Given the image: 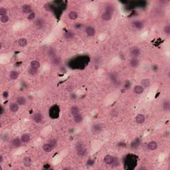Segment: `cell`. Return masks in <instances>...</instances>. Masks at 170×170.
<instances>
[{"instance_id": "52a82bcc", "label": "cell", "mask_w": 170, "mask_h": 170, "mask_svg": "<svg viewBox=\"0 0 170 170\" xmlns=\"http://www.w3.org/2000/svg\"><path fill=\"white\" fill-rule=\"evenodd\" d=\"M86 33L88 37H93L96 33V31L94 28L91 26H88L86 29Z\"/></svg>"}, {"instance_id": "d6a6232c", "label": "cell", "mask_w": 170, "mask_h": 170, "mask_svg": "<svg viewBox=\"0 0 170 170\" xmlns=\"http://www.w3.org/2000/svg\"><path fill=\"white\" fill-rule=\"evenodd\" d=\"M9 20V18L8 17V15H3V16H1L0 17V21L2 23H7Z\"/></svg>"}, {"instance_id": "ffe728a7", "label": "cell", "mask_w": 170, "mask_h": 170, "mask_svg": "<svg viewBox=\"0 0 170 170\" xmlns=\"http://www.w3.org/2000/svg\"><path fill=\"white\" fill-rule=\"evenodd\" d=\"M141 84H142L141 86H142L143 88H148L150 86L151 82H150L149 79H148V78H143L141 81Z\"/></svg>"}, {"instance_id": "f1b7e54d", "label": "cell", "mask_w": 170, "mask_h": 170, "mask_svg": "<svg viewBox=\"0 0 170 170\" xmlns=\"http://www.w3.org/2000/svg\"><path fill=\"white\" fill-rule=\"evenodd\" d=\"M18 44L20 47H25L27 45V40L25 38H21L18 41Z\"/></svg>"}, {"instance_id": "4fadbf2b", "label": "cell", "mask_w": 170, "mask_h": 170, "mask_svg": "<svg viewBox=\"0 0 170 170\" xmlns=\"http://www.w3.org/2000/svg\"><path fill=\"white\" fill-rule=\"evenodd\" d=\"M102 130V127L100 124H96L93 126V132L95 134H99Z\"/></svg>"}, {"instance_id": "ac0fdd59", "label": "cell", "mask_w": 170, "mask_h": 170, "mask_svg": "<svg viewBox=\"0 0 170 170\" xmlns=\"http://www.w3.org/2000/svg\"><path fill=\"white\" fill-rule=\"evenodd\" d=\"M35 23L37 27H38L39 29H41L45 26V21L42 19H38L37 20H36Z\"/></svg>"}, {"instance_id": "8992f818", "label": "cell", "mask_w": 170, "mask_h": 170, "mask_svg": "<svg viewBox=\"0 0 170 170\" xmlns=\"http://www.w3.org/2000/svg\"><path fill=\"white\" fill-rule=\"evenodd\" d=\"M114 160V158L113 156L110 155H106L104 158V161L105 164L106 165H110L113 164Z\"/></svg>"}, {"instance_id": "f546056e", "label": "cell", "mask_w": 170, "mask_h": 170, "mask_svg": "<svg viewBox=\"0 0 170 170\" xmlns=\"http://www.w3.org/2000/svg\"><path fill=\"white\" fill-rule=\"evenodd\" d=\"M163 109L165 112H168L170 110V103L169 100H165L163 104Z\"/></svg>"}, {"instance_id": "603a6c76", "label": "cell", "mask_w": 170, "mask_h": 170, "mask_svg": "<svg viewBox=\"0 0 170 170\" xmlns=\"http://www.w3.org/2000/svg\"><path fill=\"white\" fill-rule=\"evenodd\" d=\"M42 148H43V149L45 151V152H51V151L53 150V147L51 146V145L49 144V143H45V144H43V147H42Z\"/></svg>"}, {"instance_id": "277c9868", "label": "cell", "mask_w": 170, "mask_h": 170, "mask_svg": "<svg viewBox=\"0 0 170 170\" xmlns=\"http://www.w3.org/2000/svg\"><path fill=\"white\" fill-rule=\"evenodd\" d=\"M33 119L36 123H41L43 120V115L40 112H36L33 115Z\"/></svg>"}, {"instance_id": "74e56055", "label": "cell", "mask_w": 170, "mask_h": 170, "mask_svg": "<svg viewBox=\"0 0 170 170\" xmlns=\"http://www.w3.org/2000/svg\"><path fill=\"white\" fill-rule=\"evenodd\" d=\"M44 7H45V9L47 11H50L52 9V6H51V4H50V3H46L45 6H44Z\"/></svg>"}, {"instance_id": "44dd1931", "label": "cell", "mask_w": 170, "mask_h": 170, "mask_svg": "<svg viewBox=\"0 0 170 170\" xmlns=\"http://www.w3.org/2000/svg\"><path fill=\"white\" fill-rule=\"evenodd\" d=\"M41 66V64L38 60H32L30 64V67L35 69H39Z\"/></svg>"}, {"instance_id": "ba28073f", "label": "cell", "mask_w": 170, "mask_h": 170, "mask_svg": "<svg viewBox=\"0 0 170 170\" xmlns=\"http://www.w3.org/2000/svg\"><path fill=\"white\" fill-rule=\"evenodd\" d=\"M148 148L149 150H155V149L158 148V143L155 142V141H151L149 142V143H148Z\"/></svg>"}, {"instance_id": "7402d4cb", "label": "cell", "mask_w": 170, "mask_h": 170, "mask_svg": "<svg viewBox=\"0 0 170 170\" xmlns=\"http://www.w3.org/2000/svg\"><path fill=\"white\" fill-rule=\"evenodd\" d=\"M19 73L17 71H13L9 74V78L11 80H16L19 77Z\"/></svg>"}, {"instance_id": "f6af8a7d", "label": "cell", "mask_w": 170, "mask_h": 170, "mask_svg": "<svg viewBox=\"0 0 170 170\" xmlns=\"http://www.w3.org/2000/svg\"><path fill=\"white\" fill-rule=\"evenodd\" d=\"M72 89H73V87H72V86H71V85H68V86L66 87V90H67L68 92H71Z\"/></svg>"}, {"instance_id": "6da1fadb", "label": "cell", "mask_w": 170, "mask_h": 170, "mask_svg": "<svg viewBox=\"0 0 170 170\" xmlns=\"http://www.w3.org/2000/svg\"><path fill=\"white\" fill-rule=\"evenodd\" d=\"M77 152L78 155L80 156H85L87 154V149L82 143H79L77 145Z\"/></svg>"}, {"instance_id": "2e32d148", "label": "cell", "mask_w": 170, "mask_h": 170, "mask_svg": "<svg viewBox=\"0 0 170 170\" xmlns=\"http://www.w3.org/2000/svg\"><path fill=\"white\" fill-rule=\"evenodd\" d=\"M132 26L134 28H136V29H142L143 27V24L140 21H134L132 23Z\"/></svg>"}, {"instance_id": "836d02e7", "label": "cell", "mask_w": 170, "mask_h": 170, "mask_svg": "<svg viewBox=\"0 0 170 170\" xmlns=\"http://www.w3.org/2000/svg\"><path fill=\"white\" fill-rule=\"evenodd\" d=\"M48 143H49L50 145H51V146L53 147V148H55V147L57 146V142L55 139H52V140H50L48 142Z\"/></svg>"}, {"instance_id": "9a60e30c", "label": "cell", "mask_w": 170, "mask_h": 170, "mask_svg": "<svg viewBox=\"0 0 170 170\" xmlns=\"http://www.w3.org/2000/svg\"><path fill=\"white\" fill-rule=\"evenodd\" d=\"M112 17V15L108 12L104 11L102 14V19L104 21H110Z\"/></svg>"}, {"instance_id": "d590c367", "label": "cell", "mask_w": 170, "mask_h": 170, "mask_svg": "<svg viewBox=\"0 0 170 170\" xmlns=\"http://www.w3.org/2000/svg\"><path fill=\"white\" fill-rule=\"evenodd\" d=\"M164 32L165 33V34H166V35H170V25H166V26L164 27Z\"/></svg>"}, {"instance_id": "e575fe53", "label": "cell", "mask_w": 170, "mask_h": 170, "mask_svg": "<svg viewBox=\"0 0 170 170\" xmlns=\"http://www.w3.org/2000/svg\"><path fill=\"white\" fill-rule=\"evenodd\" d=\"M7 15V11L5 8L4 7H1L0 8V15L1 16H3V15Z\"/></svg>"}, {"instance_id": "ee69618b", "label": "cell", "mask_w": 170, "mask_h": 170, "mask_svg": "<svg viewBox=\"0 0 170 170\" xmlns=\"http://www.w3.org/2000/svg\"><path fill=\"white\" fill-rule=\"evenodd\" d=\"M159 67L158 66L156 65H154L152 66V71L154 72H157L158 71Z\"/></svg>"}, {"instance_id": "7bdbcfd3", "label": "cell", "mask_w": 170, "mask_h": 170, "mask_svg": "<svg viewBox=\"0 0 170 170\" xmlns=\"http://www.w3.org/2000/svg\"><path fill=\"white\" fill-rule=\"evenodd\" d=\"M2 96H3V99H7L8 98V96H9V93H8V91H4L3 93V94H2Z\"/></svg>"}, {"instance_id": "7a4b0ae2", "label": "cell", "mask_w": 170, "mask_h": 170, "mask_svg": "<svg viewBox=\"0 0 170 170\" xmlns=\"http://www.w3.org/2000/svg\"><path fill=\"white\" fill-rule=\"evenodd\" d=\"M110 78L112 83L114 84L115 85H118L120 84L119 78L116 72H111L110 74Z\"/></svg>"}, {"instance_id": "484cf974", "label": "cell", "mask_w": 170, "mask_h": 170, "mask_svg": "<svg viewBox=\"0 0 170 170\" xmlns=\"http://www.w3.org/2000/svg\"><path fill=\"white\" fill-rule=\"evenodd\" d=\"M79 112L80 110H79V108L77 106H72L71 108V113L72 116H75V115L79 114Z\"/></svg>"}, {"instance_id": "d4e9b609", "label": "cell", "mask_w": 170, "mask_h": 170, "mask_svg": "<svg viewBox=\"0 0 170 170\" xmlns=\"http://www.w3.org/2000/svg\"><path fill=\"white\" fill-rule=\"evenodd\" d=\"M73 119H74V121H75V122L78 124V123H81L82 121L83 117H82V116L81 115V114H78L77 115L73 116Z\"/></svg>"}, {"instance_id": "c3c4849f", "label": "cell", "mask_w": 170, "mask_h": 170, "mask_svg": "<svg viewBox=\"0 0 170 170\" xmlns=\"http://www.w3.org/2000/svg\"><path fill=\"white\" fill-rule=\"evenodd\" d=\"M3 161V156L1 155H0V164H1Z\"/></svg>"}, {"instance_id": "7c38bea8", "label": "cell", "mask_w": 170, "mask_h": 170, "mask_svg": "<svg viewBox=\"0 0 170 170\" xmlns=\"http://www.w3.org/2000/svg\"><path fill=\"white\" fill-rule=\"evenodd\" d=\"M9 110H10L11 112H13V113L17 112L18 110H19V104H18L17 103H16V102H13L9 106Z\"/></svg>"}, {"instance_id": "4dcf8cb0", "label": "cell", "mask_w": 170, "mask_h": 170, "mask_svg": "<svg viewBox=\"0 0 170 170\" xmlns=\"http://www.w3.org/2000/svg\"><path fill=\"white\" fill-rule=\"evenodd\" d=\"M140 141L139 139L135 140L131 143V148H137V147L140 146Z\"/></svg>"}, {"instance_id": "b9f144b4", "label": "cell", "mask_w": 170, "mask_h": 170, "mask_svg": "<svg viewBox=\"0 0 170 170\" xmlns=\"http://www.w3.org/2000/svg\"><path fill=\"white\" fill-rule=\"evenodd\" d=\"M65 36V38H66V39H70V38H72L73 37V34L71 32H67Z\"/></svg>"}, {"instance_id": "3957f363", "label": "cell", "mask_w": 170, "mask_h": 170, "mask_svg": "<svg viewBox=\"0 0 170 170\" xmlns=\"http://www.w3.org/2000/svg\"><path fill=\"white\" fill-rule=\"evenodd\" d=\"M140 49L138 48H134V49H132V51H130V55L132 58H137L140 55Z\"/></svg>"}, {"instance_id": "d6986e66", "label": "cell", "mask_w": 170, "mask_h": 170, "mask_svg": "<svg viewBox=\"0 0 170 170\" xmlns=\"http://www.w3.org/2000/svg\"><path fill=\"white\" fill-rule=\"evenodd\" d=\"M21 142H21V138L19 139V137H15V138H14V139L12 140L11 143L13 146L17 148V147H19L21 146Z\"/></svg>"}, {"instance_id": "83f0119b", "label": "cell", "mask_w": 170, "mask_h": 170, "mask_svg": "<svg viewBox=\"0 0 170 170\" xmlns=\"http://www.w3.org/2000/svg\"><path fill=\"white\" fill-rule=\"evenodd\" d=\"M17 103L20 106H23L26 104V99L23 96H19L17 99Z\"/></svg>"}, {"instance_id": "8d00e7d4", "label": "cell", "mask_w": 170, "mask_h": 170, "mask_svg": "<svg viewBox=\"0 0 170 170\" xmlns=\"http://www.w3.org/2000/svg\"><path fill=\"white\" fill-rule=\"evenodd\" d=\"M53 63L55 65H59L60 63V59L59 58L54 57L53 59Z\"/></svg>"}, {"instance_id": "cb8c5ba5", "label": "cell", "mask_w": 170, "mask_h": 170, "mask_svg": "<svg viewBox=\"0 0 170 170\" xmlns=\"http://www.w3.org/2000/svg\"><path fill=\"white\" fill-rule=\"evenodd\" d=\"M30 136L28 134H24L21 136V140L23 143H28L30 141Z\"/></svg>"}, {"instance_id": "bcb514c9", "label": "cell", "mask_w": 170, "mask_h": 170, "mask_svg": "<svg viewBox=\"0 0 170 170\" xmlns=\"http://www.w3.org/2000/svg\"><path fill=\"white\" fill-rule=\"evenodd\" d=\"M169 136H170V132H164V137H169Z\"/></svg>"}, {"instance_id": "681fc988", "label": "cell", "mask_w": 170, "mask_h": 170, "mask_svg": "<svg viewBox=\"0 0 170 170\" xmlns=\"http://www.w3.org/2000/svg\"><path fill=\"white\" fill-rule=\"evenodd\" d=\"M3 112H4V110H3V106H1V115H2L3 114Z\"/></svg>"}, {"instance_id": "5bb4252c", "label": "cell", "mask_w": 170, "mask_h": 170, "mask_svg": "<svg viewBox=\"0 0 170 170\" xmlns=\"http://www.w3.org/2000/svg\"><path fill=\"white\" fill-rule=\"evenodd\" d=\"M143 90H144V88L141 85H136L134 88V92L137 94H140L142 93H143Z\"/></svg>"}, {"instance_id": "e0dca14e", "label": "cell", "mask_w": 170, "mask_h": 170, "mask_svg": "<svg viewBox=\"0 0 170 170\" xmlns=\"http://www.w3.org/2000/svg\"><path fill=\"white\" fill-rule=\"evenodd\" d=\"M32 11L31 7L29 4H25L22 6V11L24 13H31Z\"/></svg>"}, {"instance_id": "8fae6325", "label": "cell", "mask_w": 170, "mask_h": 170, "mask_svg": "<svg viewBox=\"0 0 170 170\" xmlns=\"http://www.w3.org/2000/svg\"><path fill=\"white\" fill-rule=\"evenodd\" d=\"M23 163L25 167H29L32 164V159L30 157H25L23 160Z\"/></svg>"}, {"instance_id": "5b68a950", "label": "cell", "mask_w": 170, "mask_h": 170, "mask_svg": "<svg viewBox=\"0 0 170 170\" xmlns=\"http://www.w3.org/2000/svg\"><path fill=\"white\" fill-rule=\"evenodd\" d=\"M140 65V60L137 58H132L130 60V65L132 68H136Z\"/></svg>"}, {"instance_id": "60d3db41", "label": "cell", "mask_w": 170, "mask_h": 170, "mask_svg": "<svg viewBox=\"0 0 170 170\" xmlns=\"http://www.w3.org/2000/svg\"><path fill=\"white\" fill-rule=\"evenodd\" d=\"M112 165H114V167H116V166H118L119 165V161H118V159L116 158H114V160L113 164H112Z\"/></svg>"}, {"instance_id": "9c48e42d", "label": "cell", "mask_w": 170, "mask_h": 170, "mask_svg": "<svg viewBox=\"0 0 170 170\" xmlns=\"http://www.w3.org/2000/svg\"><path fill=\"white\" fill-rule=\"evenodd\" d=\"M146 120V117L142 114H139L136 116V121L138 124H143Z\"/></svg>"}, {"instance_id": "1f68e13d", "label": "cell", "mask_w": 170, "mask_h": 170, "mask_svg": "<svg viewBox=\"0 0 170 170\" xmlns=\"http://www.w3.org/2000/svg\"><path fill=\"white\" fill-rule=\"evenodd\" d=\"M28 72H29V74L30 75L34 76V75H35L38 72V69H35L31 68V67H29V69H28Z\"/></svg>"}, {"instance_id": "30bf717a", "label": "cell", "mask_w": 170, "mask_h": 170, "mask_svg": "<svg viewBox=\"0 0 170 170\" xmlns=\"http://www.w3.org/2000/svg\"><path fill=\"white\" fill-rule=\"evenodd\" d=\"M104 10L106 12H108V13H111V14L112 15L113 13L114 12V7L113 5L108 3V4H106V5H105Z\"/></svg>"}, {"instance_id": "ab89813d", "label": "cell", "mask_w": 170, "mask_h": 170, "mask_svg": "<svg viewBox=\"0 0 170 170\" xmlns=\"http://www.w3.org/2000/svg\"><path fill=\"white\" fill-rule=\"evenodd\" d=\"M131 87V83L129 81H126L125 82V84H124V87H125L126 89H129Z\"/></svg>"}, {"instance_id": "f35d334b", "label": "cell", "mask_w": 170, "mask_h": 170, "mask_svg": "<svg viewBox=\"0 0 170 170\" xmlns=\"http://www.w3.org/2000/svg\"><path fill=\"white\" fill-rule=\"evenodd\" d=\"M35 13L34 12H31L29 15V16H28V19L29 20H33V19H34L35 18Z\"/></svg>"}, {"instance_id": "4316f807", "label": "cell", "mask_w": 170, "mask_h": 170, "mask_svg": "<svg viewBox=\"0 0 170 170\" xmlns=\"http://www.w3.org/2000/svg\"><path fill=\"white\" fill-rule=\"evenodd\" d=\"M78 17V13L75 11H72L69 13V17L71 20H76Z\"/></svg>"}, {"instance_id": "7dc6e473", "label": "cell", "mask_w": 170, "mask_h": 170, "mask_svg": "<svg viewBox=\"0 0 170 170\" xmlns=\"http://www.w3.org/2000/svg\"><path fill=\"white\" fill-rule=\"evenodd\" d=\"M71 97L72 99H76V98H77V96H76V94H72L71 96Z\"/></svg>"}]
</instances>
